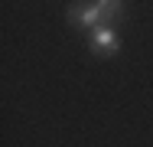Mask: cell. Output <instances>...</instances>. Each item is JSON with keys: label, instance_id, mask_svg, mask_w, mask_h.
Listing matches in <instances>:
<instances>
[{"label": "cell", "instance_id": "6da1fadb", "mask_svg": "<svg viewBox=\"0 0 153 147\" xmlns=\"http://www.w3.org/2000/svg\"><path fill=\"white\" fill-rule=\"evenodd\" d=\"M88 46H91L94 56H114V52L121 49V43H117V29L108 26V23L94 26V29H91V39H88Z\"/></svg>", "mask_w": 153, "mask_h": 147}, {"label": "cell", "instance_id": "7a4b0ae2", "mask_svg": "<svg viewBox=\"0 0 153 147\" xmlns=\"http://www.w3.org/2000/svg\"><path fill=\"white\" fill-rule=\"evenodd\" d=\"M68 23H72V26L94 29V26L104 23V16H101V10L94 7V0L91 3H72V7H68Z\"/></svg>", "mask_w": 153, "mask_h": 147}, {"label": "cell", "instance_id": "3957f363", "mask_svg": "<svg viewBox=\"0 0 153 147\" xmlns=\"http://www.w3.org/2000/svg\"><path fill=\"white\" fill-rule=\"evenodd\" d=\"M94 7L101 10V16H104V23H111V20H121L124 0H94Z\"/></svg>", "mask_w": 153, "mask_h": 147}]
</instances>
